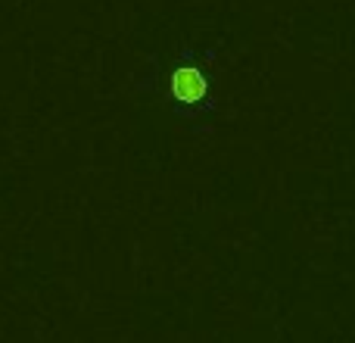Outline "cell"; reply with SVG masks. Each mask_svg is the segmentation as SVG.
<instances>
[{
    "label": "cell",
    "instance_id": "1",
    "mask_svg": "<svg viewBox=\"0 0 355 343\" xmlns=\"http://www.w3.org/2000/svg\"><path fill=\"white\" fill-rule=\"evenodd\" d=\"M168 91H172L175 100H181V103H200L209 94V81L196 66H181V69H175L172 78H168Z\"/></svg>",
    "mask_w": 355,
    "mask_h": 343
}]
</instances>
